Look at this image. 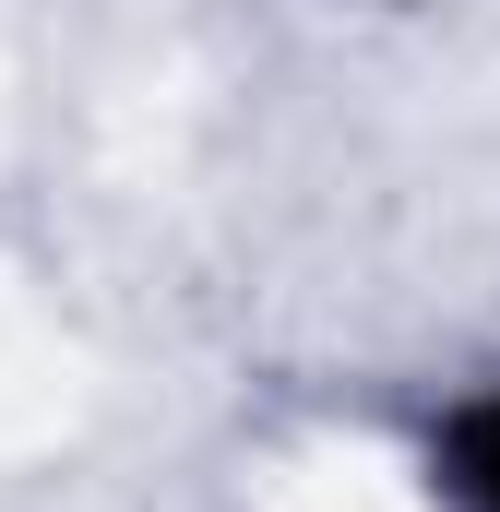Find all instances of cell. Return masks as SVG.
<instances>
[{"mask_svg":"<svg viewBox=\"0 0 500 512\" xmlns=\"http://www.w3.org/2000/svg\"><path fill=\"white\" fill-rule=\"evenodd\" d=\"M453 501H465V512H500V393L453 417Z\"/></svg>","mask_w":500,"mask_h":512,"instance_id":"obj_1","label":"cell"}]
</instances>
